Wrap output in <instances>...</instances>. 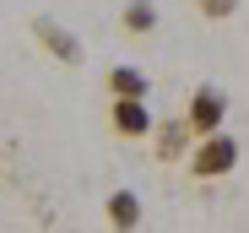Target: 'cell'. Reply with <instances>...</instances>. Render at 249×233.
<instances>
[{"label":"cell","mask_w":249,"mask_h":233,"mask_svg":"<svg viewBox=\"0 0 249 233\" xmlns=\"http://www.w3.org/2000/svg\"><path fill=\"white\" fill-rule=\"evenodd\" d=\"M195 11H200L206 22H228V17L238 11V0H195Z\"/></svg>","instance_id":"cell-9"},{"label":"cell","mask_w":249,"mask_h":233,"mask_svg":"<svg viewBox=\"0 0 249 233\" xmlns=\"http://www.w3.org/2000/svg\"><path fill=\"white\" fill-rule=\"evenodd\" d=\"M119 27L124 33H152L157 27V0H124V11H119Z\"/></svg>","instance_id":"cell-8"},{"label":"cell","mask_w":249,"mask_h":233,"mask_svg":"<svg viewBox=\"0 0 249 233\" xmlns=\"http://www.w3.org/2000/svg\"><path fill=\"white\" fill-rule=\"evenodd\" d=\"M152 136H157V158H162V163H179L184 152L195 146V130H190L184 114H179V120H168V125H157Z\"/></svg>","instance_id":"cell-7"},{"label":"cell","mask_w":249,"mask_h":233,"mask_svg":"<svg viewBox=\"0 0 249 233\" xmlns=\"http://www.w3.org/2000/svg\"><path fill=\"white\" fill-rule=\"evenodd\" d=\"M184 120H190L195 141H200V136H217L222 120H228V92H222V87H195L190 103H184Z\"/></svg>","instance_id":"cell-2"},{"label":"cell","mask_w":249,"mask_h":233,"mask_svg":"<svg viewBox=\"0 0 249 233\" xmlns=\"http://www.w3.org/2000/svg\"><path fill=\"white\" fill-rule=\"evenodd\" d=\"M33 38H38V44H44L60 65H81V60H87V54H81V44H76V33H65L54 17H33Z\"/></svg>","instance_id":"cell-4"},{"label":"cell","mask_w":249,"mask_h":233,"mask_svg":"<svg viewBox=\"0 0 249 233\" xmlns=\"http://www.w3.org/2000/svg\"><path fill=\"white\" fill-rule=\"evenodd\" d=\"M103 217H108L114 233H136L146 212H141V196H136V190H114V196L103 201Z\"/></svg>","instance_id":"cell-5"},{"label":"cell","mask_w":249,"mask_h":233,"mask_svg":"<svg viewBox=\"0 0 249 233\" xmlns=\"http://www.w3.org/2000/svg\"><path fill=\"white\" fill-rule=\"evenodd\" d=\"M103 87H108V98H152V76L141 65H108Z\"/></svg>","instance_id":"cell-6"},{"label":"cell","mask_w":249,"mask_h":233,"mask_svg":"<svg viewBox=\"0 0 249 233\" xmlns=\"http://www.w3.org/2000/svg\"><path fill=\"white\" fill-rule=\"evenodd\" d=\"M233 168H238V141H233L228 130L200 136V141L190 146V179H222V174H233Z\"/></svg>","instance_id":"cell-1"},{"label":"cell","mask_w":249,"mask_h":233,"mask_svg":"<svg viewBox=\"0 0 249 233\" xmlns=\"http://www.w3.org/2000/svg\"><path fill=\"white\" fill-rule=\"evenodd\" d=\"M108 125H114L119 141H146L157 130V114H152L146 98H114L108 103Z\"/></svg>","instance_id":"cell-3"}]
</instances>
